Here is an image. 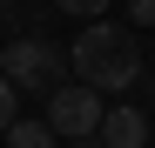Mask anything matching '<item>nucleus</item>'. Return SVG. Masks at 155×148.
Wrapping results in <instances>:
<instances>
[{"label":"nucleus","mask_w":155,"mask_h":148,"mask_svg":"<svg viewBox=\"0 0 155 148\" xmlns=\"http://www.w3.org/2000/svg\"><path fill=\"white\" fill-rule=\"evenodd\" d=\"M68 67L81 74L94 94H121V88H135V74L148 67V54L135 47L128 27H115V20H88V27L74 34V47H68Z\"/></svg>","instance_id":"obj_1"},{"label":"nucleus","mask_w":155,"mask_h":148,"mask_svg":"<svg viewBox=\"0 0 155 148\" xmlns=\"http://www.w3.org/2000/svg\"><path fill=\"white\" fill-rule=\"evenodd\" d=\"M0 74H7L14 88H27V94H54L61 74H68V47L41 40V34H20L7 47V61H0Z\"/></svg>","instance_id":"obj_2"},{"label":"nucleus","mask_w":155,"mask_h":148,"mask_svg":"<svg viewBox=\"0 0 155 148\" xmlns=\"http://www.w3.org/2000/svg\"><path fill=\"white\" fill-rule=\"evenodd\" d=\"M101 114H108V101H101L88 81H74V88L61 81L54 94H47V114H41V121H47L61 141H88V135H101Z\"/></svg>","instance_id":"obj_3"},{"label":"nucleus","mask_w":155,"mask_h":148,"mask_svg":"<svg viewBox=\"0 0 155 148\" xmlns=\"http://www.w3.org/2000/svg\"><path fill=\"white\" fill-rule=\"evenodd\" d=\"M101 148H148V114L142 108H108L101 114Z\"/></svg>","instance_id":"obj_4"},{"label":"nucleus","mask_w":155,"mask_h":148,"mask_svg":"<svg viewBox=\"0 0 155 148\" xmlns=\"http://www.w3.org/2000/svg\"><path fill=\"white\" fill-rule=\"evenodd\" d=\"M54 141H61V135L47 128V121H20V114H14V128H7V148H54Z\"/></svg>","instance_id":"obj_5"},{"label":"nucleus","mask_w":155,"mask_h":148,"mask_svg":"<svg viewBox=\"0 0 155 148\" xmlns=\"http://www.w3.org/2000/svg\"><path fill=\"white\" fill-rule=\"evenodd\" d=\"M14 114H20V88L7 81V74H0V135L14 128Z\"/></svg>","instance_id":"obj_6"},{"label":"nucleus","mask_w":155,"mask_h":148,"mask_svg":"<svg viewBox=\"0 0 155 148\" xmlns=\"http://www.w3.org/2000/svg\"><path fill=\"white\" fill-rule=\"evenodd\" d=\"M54 7L74 14V20H101V14H108V0H54Z\"/></svg>","instance_id":"obj_7"},{"label":"nucleus","mask_w":155,"mask_h":148,"mask_svg":"<svg viewBox=\"0 0 155 148\" xmlns=\"http://www.w3.org/2000/svg\"><path fill=\"white\" fill-rule=\"evenodd\" d=\"M128 14H135V27H155V0H128Z\"/></svg>","instance_id":"obj_8"},{"label":"nucleus","mask_w":155,"mask_h":148,"mask_svg":"<svg viewBox=\"0 0 155 148\" xmlns=\"http://www.w3.org/2000/svg\"><path fill=\"white\" fill-rule=\"evenodd\" d=\"M68 148H101V135H88V141H68Z\"/></svg>","instance_id":"obj_9"},{"label":"nucleus","mask_w":155,"mask_h":148,"mask_svg":"<svg viewBox=\"0 0 155 148\" xmlns=\"http://www.w3.org/2000/svg\"><path fill=\"white\" fill-rule=\"evenodd\" d=\"M148 74H155V54H148Z\"/></svg>","instance_id":"obj_10"},{"label":"nucleus","mask_w":155,"mask_h":148,"mask_svg":"<svg viewBox=\"0 0 155 148\" xmlns=\"http://www.w3.org/2000/svg\"><path fill=\"white\" fill-rule=\"evenodd\" d=\"M0 7H7V0H0Z\"/></svg>","instance_id":"obj_11"}]
</instances>
